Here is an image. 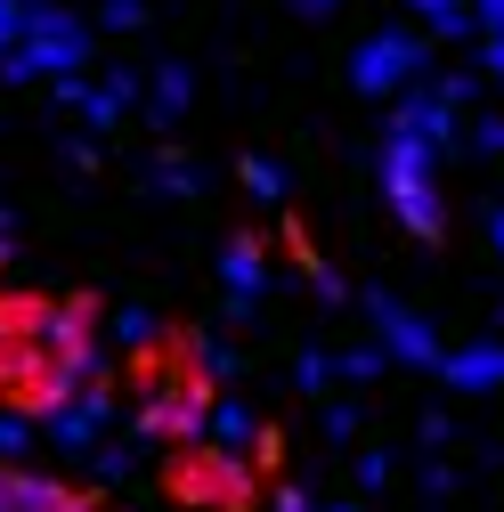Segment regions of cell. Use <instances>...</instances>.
<instances>
[{"mask_svg": "<svg viewBox=\"0 0 504 512\" xmlns=\"http://www.w3.org/2000/svg\"><path fill=\"white\" fill-rule=\"evenodd\" d=\"M163 496L179 512H252L269 496V480L252 472L244 447H220V439H187L163 456Z\"/></svg>", "mask_w": 504, "mask_h": 512, "instance_id": "obj_1", "label": "cell"}, {"mask_svg": "<svg viewBox=\"0 0 504 512\" xmlns=\"http://www.w3.org/2000/svg\"><path fill=\"white\" fill-rule=\"evenodd\" d=\"M0 261H9V252H0Z\"/></svg>", "mask_w": 504, "mask_h": 512, "instance_id": "obj_2", "label": "cell"}]
</instances>
